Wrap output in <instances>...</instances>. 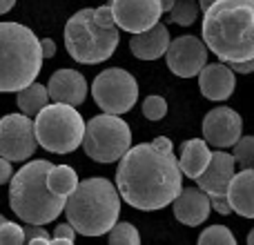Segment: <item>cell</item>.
<instances>
[{
	"mask_svg": "<svg viewBox=\"0 0 254 245\" xmlns=\"http://www.w3.org/2000/svg\"><path fill=\"white\" fill-rule=\"evenodd\" d=\"M85 154L96 163H116L131 145L129 125L119 114H101L85 122L83 131Z\"/></svg>",
	"mask_w": 254,
	"mask_h": 245,
	"instance_id": "8",
	"label": "cell"
},
{
	"mask_svg": "<svg viewBox=\"0 0 254 245\" xmlns=\"http://www.w3.org/2000/svg\"><path fill=\"white\" fill-rule=\"evenodd\" d=\"M234 147V163H239L241 167H252L254 165V138L252 136H241Z\"/></svg>",
	"mask_w": 254,
	"mask_h": 245,
	"instance_id": "26",
	"label": "cell"
},
{
	"mask_svg": "<svg viewBox=\"0 0 254 245\" xmlns=\"http://www.w3.org/2000/svg\"><path fill=\"white\" fill-rule=\"evenodd\" d=\"M43 69L40 40L20 22H0V92H18Z\"/></svg>",
	"mask_w": 254,
	"mask_h": 245,
	"instance_id": "5",
	"label": "cell"
},
{
	"mask_svg": "<svg viewBox=\"0 0 254 245\" xmlns=\"http://www.w3.org/2000/svg\"><path fill=\"white\" fill-rule=\"evenodd\" d=\"M207 198H210V207L214 212H219V214L228 216L230 212H232V207H230L228 198H225V194H207Z\"/></svg>",
	"mask_w": 254,
	"mask_h": 245,
	"instance_id": "32",
	"label": "cell"
},
{
	"mask_svg": "<svg viewBox=\"0 0 254 245\" xmlns=\"http://www.w3.org/2000/svg\"><path fill=\"white\" fill-rule=\"evenodd\" d=\"M13 4H16V0H0V16L7 13L9 9H13Z\"/></svg>",
	"mask_w": 254,
	"mask_h": 245,
	"instance_id": "37",
	"label": "cell"
},
{
	"mask_svg": "<svg viewBox=\"0 0 254 245\" xmlns=\"http://www.w3.org/2000/svg\"><path fill=\"white\" fill-rule=\"evenodd\" d=\"M107 234H110L112 245H138L140 243L138 230H136L131 223H119V221H116Z\"/></svg>",
	"mask_w": 254,
	"mask_h": 245,
	"instance_id": "25",
	"label": "cell"
},
{
	"mask_svg": "<svg viewBox=\"0 0 254 245\" xmlns=\"http://www.w3.org/2000/svg\"><path fill=\"white\" fill-rule=\"evenodd\" d=\"M116 189L125 203L140 212L163 210L183 187V174L172 149L154 143L129 147L119 158Z\"/></svg>",
	"mask_w": 254,
	"mask_h": 245,
	"instance_id": "1",
	"label": "cell"
},
{
	"mask_svg": "<svg viewBox=\"0 0 254 245\" xmlns=\"http://www.w3.org/2000/svg\"><path fill=\"white\" fill-rule=\"evenodd\" d=\"M92 16H94V20H96L101 27H114V25H116V22H114V16H112V7H110V4L96 7V9L92 11Z\"/></svg>",
	"mask_w": 254,
	"mask_h": 245,
	"instance_id": "31",
	"label": "cell"
},
{
	"mask_svg": "<svg viewBox=\"0 0 254 245\" xmlns=\"http://www.w3.org/2000/svg\"><path fill=\"white\" fill-rule=\"evenodd\" d=\"M163 56L167 58V67L172 74L181 78H194L207 62V47L196 36H179L170 40Z\"/></svg>",
	"mask_w": 254,
	"mask_h": 245,
	"instance_id": "11",
	"label": "cell"
},
{
	"mask_svg": "<svg viewBox=\"0 0 254 245\" xmlns=\"http://www.w3.org/2000/svg\"><path fill=\"white\" fill-rule=\"evenodd\" d=\"M167 114V103L163 96H147L143 101V116L147 121H161Z\"/></svg>",
	"mask_w": 254,
	"mask_h": 245,
	"instance_id": "27",
	"label": "cell"
},
{
	"mask_svg": "<svg viewBox=\"0 0 254 245\" xmlns=\"http://www.w3.org/2000/svg\"><path fill=\"white\" fill-rule=\"evenodd\" d=\"M63 212L83 237H103L121 216V196L107 179H85L65 196Z\"/></svg>",
	"mask_w": 254,
	"mask_h": 245,
	"instance_id": "3",
	"label": "cell"
},
{
	"mask_svg": "<svg viewBox=\"0 0 254 245\" xmlns=\"http://www.w3.org/2000/svg\"><path fill=\"white\" fill-rule=\"evenodd\" d=\"M170 20L181 27H190L198 18V2L196 0H174L170 11Z\"/></svg>",
	"mask_w": 254,
	"mask_h": 245,
	"instance_id": "23",
	"label": "cell"
},
{
	"mask_svg": "<svg viewBox=\"0 0 254 245\" xmlns=\"http://www.w3.org/2000/svg\"><path fill=\"white\" fill-rule=\"evenodd\" d=\"M232 212L241 214L243 219H254V172L252 167H243L239 174H232L225 189Z\"/></svg>",
	"mask_w": 254,
	"mask_h": 245,
	"instance_id": "19",
	"label": "cell"
},
{
	"mask_svg": "<svg viewBox=\"0 0 254 245\" xmlns=\"http://www.w3.org/2000/svg\"><path fill=\"white\" fill-rule=\"evenodd\" d=\"M234 156L223 149H216L212 152L210 156V163L207 167L196 176V183H198V189H203L205 194H225L228 189V183L234 174Z\"/></svg>",
	"mask_w": 254,
	"mask_h": 245,
	"instance_id": "17",
	"label": "cell"
},
{
	"mask_svg": "<svg viewBox=\"0 0 254 245\" xmlns=\"http://www.w3.org/2000/svg\"><path fill=\"white\" fill-rule=\"evenodd\" d=\"M172 210H174V216L179 223L196 228V225L207 221L212 207H210V198H207V194L203 189L181 187L179 194L174 196V201H172Z\"/></svg>",
	"mask_w": 254,
	"mask_h": 245,
	"instance_id": "15",
	"label": "cell"
},
{
	"mask_svg": "<svg viewBox=\"0 0 254 245\" xmlns=\"http://www.w3.org/2000/svg\"><path fill=\"white\" fill-rule=\"evenodd\" d=\"M243 131V121L232 107H214L203 119V140L216 149L232 147Z\"/></svg>",
	"mask_w": 254,
	"mask_h": 245,
	"instance_id": "13",
	"label": "cell"
},
{
	"mask_svg": "<svg viewBox=\"0 0 254 245\" xmlns=\"http://www.w3.org/2000/svg\"><path fill=\"white\" fill-rule=\"evenodd\" d=\"M94 9H80L65 25V47L76 62L98 65L112 58L119 47V27H101L92 16Z\"/></svg>",
	"mask_w": 254,
	"mask_h": 245,
	"instance_id": "6",
	"label": "cell"
},
{
	"mask_svg": "<svg viewBox=\"0 0 254 245\" xmlns=\"http://www.w3.org/2000/svg\"><path fill=\"white\" fill-rule=\"evenodd\" d=\"M45 183H47L49 192L67 196V194L78 185V174H76V170L69 165H52L47 176H45Z\"/></svg>",
	"mask_w": 254,
	"mask_h": 245,
	"instance_id": "22",
	"label": "cell"
},
{
	"mask_svg": "<svg viewBox=\"0 0 254 245\" xmlns=\"http://www.w3.org/2000/svg\"><path fill=\"white\" fill-rule=\"evenodd\" d=\"M172 4H174V0H161V11L167 13L172 9Z\"/></svg>",
	"mask_w": 254,
	"mask_h": 245,
	"instance_id": "38",
	"label": "cell"
},
{
	"mask_svg": "<svg viewBox=\"0 0 254 245\" xmlns=\"http://www.w3.org/2000/svg\"><path fill=\"white\" fill-rule=\"evenodd\" d=\"M11 174H13V170H11V161H7V158L0 156V185L9 183Z\"/></svg>",
	"mask_w": 254,
	"mask_h": 245,
	"instance_id": "35",
	"label": "cell"
},
{
	"mask_svg": "<svg viewBox=\"0 0 254 245\" xmlns=\"http://www.w3.org/2000/svg\"><path fill=\"white\" fill-rule=\"evenodd\" d=\"M198 89L207 101L223 103L232 96L234 92V71L225 62H214V65H203L198 71Z\"/></svg>",
	"mask_w": 254,
	"mask_h": 245,
	"instance_id": "16",
	"label": "cell"
},
{
	"mask_svg": "<svg viewBox=\"0 0 254 245\" xmlns=\"http://www.w3.org/2000/svg\"><path fill=\"white\" fill-rule=\"evenodd\" d=\"M36 134H34V119L20 114H7L0 119V156L7 161H27L34 156Z\"/></svg>",
	"mask_w": 254,
	"mask_h": 245,
	"instance_id": "10",
	"label": "cell"
},
{
	"mask_svg": "<svg viewBox=\"0 0 254 245\" xmlns=\"http://www.w3.org/2000/svg\"><path fill=\"white\" fill-rule=\"evenodd\" d=\"M25 243V234L18 223L11 221H2L0 223V245H22Z\"/></svg>",
	"mask_w": 254,
	"mask_h": 245,
	"instance_id": "28",
	"label": "cell"
},
{
	"mask_svg": "<svg viewBox=\"0 0 254 245\" xmlns=\"http://www.w3.org/2000/svg\"><path fill=\"white\" fill-rule=\"evenodd\" d=\"M198 245H237V237L225 225H210L198 234Z\"/></svg>",
	"mask_w": 254,
	"mask_h": 245,
	"instance_id": "24",
	"label": "cell"
},
{
	"mask_svg": "<svg viewBox=\"0 0 254 245\" xmlns=\"http://www.w3.org/2000/svg\"><path fill=\"white\" fill-rule=\"evenodd\" d=\"M47 87V96L54 103H67V105H83L87 98V80L76 69H58L52 74Z\"/></svg>",
	"mask_w": 254,
	"mask_h": 245,
	"instance_id": "14",
	"label": "cell"
},
{
	"mask_svg": "<svg viewBox=\"0 0 254 245\" xmlns=\"http://www.w3.org/2000/svg\"><path fill=\"white\" fill-rule=\"evenodd\" d=\"M203 45L223 62L254 58V0H214L207 4Z\"/></svg>",
	"mask_w": 254,
	"mask_h": 245,
	"instance_id": "2",
	"label": "cell"
},
{
	"mask_svg": "<svg viewBox=\"0 0 254 245\" xmlns=\"http://www.w3.org/2000/svg\"><path fill=\"white\" fill-rule=\"evenodd\" d=\"M167 45H170V29L163 22H154L149 29L131 34L129 49L138 61H156L165 54Z\"/></svg>",
	"mask_w": 254,
	"mask_h": 245,
	"instance_id": "18",
	"label": "cell"
},
{
	"mask_svg": "<svg viewBox=\"0 0 254 245\" xmlns=\"http://www.w3.org/2000/svg\"><path fill=\"white\" fill-rule=\"evenodd\" d=\"M22 234H25V243H52V234L43 225L27 223V228H22Z\"/></svg>",
	"mask_w": 254,
	"mask_h": 245,
	"instance_id": "29",
	"label": "cell"
},
{
	"mask_svg": "<svg viewBox=\"0 0 254 245\" xmlns=\"http://www.w3.org/2000/svg\"><path fill=\"white\" fill-rule=\"evenodd\" d=\"M74 239H76V230L69 223H61L58 228H54L52 243H74Z\"/></svg>",
	"mask_w": 254,
	"mask_h": 245,
	"instance_id": "30",
	"label": "cell"
},
{
	"mask_svg": "<svg viewBox=\"0 0 254 245\" xmlns=\"http://www.w3.org/2000/svg\"><path fill=\"white\" fill-rule=\"evenodd\" d=\"M16 94H18V98H16L18 107H20V112L25 116H29V119H34V116L49 103L47 87H45V85H40V83H36V80H34V83H29L27 87L18 89Z\"/></svg>",
	"mask_w": 254,
	"mask_h": 245,
	"instance_id": "21",
	"label": "cell"
},
{
	"mask_svg": "<svg viewBox=\"0 0 254 245\" xmlns=\"http://www.w3.org/2000/svg\"><path fill=\"white\" fill-rule=\"evenodd\" d=\"M85 121L74 105L47 103L34 116L36 143L52 154H69L80 147Z\"/></svg>",
	"mask_w": 254,
	"mask_h": 245,
	"instance_id": "7",
	"label": "cell"
},
{
	"mask_svg": "<svg viewBox=\"0 0 254 245\" xmlns=\"http://www.w3.org/2000/svg\"><path fill=\"white\" fill-rule=\"evenodd\" d=\"M92 96L107 114H127L138 101V83L125 69H105L94 78Z\"/></svg>",
	"mask_w": 254,
	"mask_h": 245,
	"instance_id": "9",
	"label": "cell"
},
{
	"mask_svg": "<svg viewBox=\"0 0 254 245\" xmlns=\"http://www.w3.org/2000/svg\"><path fill=\"white\" fill-rule=\"evenodd\" d=\"M40 54H43V61L45 58H54L56 56V43L52 38H43L40 40Z\"/></svg>",
	"mask_w": 254,
	"mask_h": 245,
	"instance_id": "34",
	"label": "cell"
},
{
	"mask_svg": "<svg viewBox=\"0 0 254 245\" xmlns=\"http://www.w3.org/2000/svg\"><path fill=\"white\" fill-rule=\"evenodd\" d=\"M112 16L119 29L138 34L161 20V0H112Z\"/></svg>",
	"mask_w": 254,
	"mask_h": 245,
	"instance_id": "12",
	"label": "cell"
},
{
	"mask_svg": "<svg viewBox=\"0 0 254 245\" xmlns=\"http://www.w3.org/2000/svg\"><path fill=\"white\" fill-rule=\"evenodd\" d=\"M2 221H4V216H2V214H0V223H2Z\"/></svg>",
	"mask_w": 254,
	"mask_h": 245,
	"instance_id": "39",
	"label": "cell"
},
{
	"mask_svg": "<svg viewBox=\"0 0 254 245\" xmlns=\"http://www.w3.org/2000/svg\"><path fill=\"white\" fill-rule=\"evenodd\" d=\"M52 163L49 161H31L11 174L9 187V205L13 214L25 223L47 225L58 219L65 207V196L49 192L45 176Z\"/></svg>",
	"mask_w": 254,
	"mask_h": 245,
	"instance_id": "4",
	"label": "cell"
},
{
	"mask_svg": "<svg viewBox=\"0 0 254 245\" xmlns=\"http://www.w3.org/2000/svg\"><path fill=\"white\" fill-rule=\"evenodd\" d=\"M228 67L232 71H237V74H252V71H254V58H246V61H232Z\"/></svg>",
	"mask_w": 254,
	"mask_h": 245,
	"instance_id": "33",
	"label": "cell"
},
{
	"mask_svg": "<svg viewBox=\"0 0 254 245\" xmlns=\"http://www.w3.org/2000/svg\"><path fill=\"white\" fill-rule=\"evenodd\" d=\"M154 145H158V147H165V149H174V145H172L170 138H165V136H158V138L152 140Z\"/></svg>",
	"mask_w": 254,
	"mask_h": 245,
	"instance_id": "36",
	"label": "cell"
},
{
	"mask_svg": "<svg viewBox=\"0 0 254 245\" xmlns=\"http://www.w3.org/2000/svg\"><path fill=\"white\" fill-rule=\"evenodd\" d=\"M210 156H212V152H210V145H207L205 140L190 138L181 145V156L176 158V163H179V170L183 176L196 179V176L207 167Z\"/></svg>",
	"mask_w": 254,
	"mask_h": 245,
	"instance_id": "20",
	"label": "cell"
}]
</instances>
